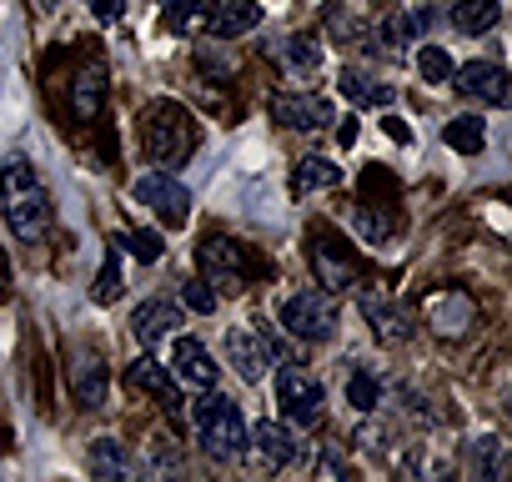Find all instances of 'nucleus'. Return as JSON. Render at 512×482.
<instances>
[{"instance_id": "nucleus-29", "label": "nucleus", "mask_w": 512, "mask_h": 482, "mask_svg": "<svg viewBox=\"0 0 512 482\" xmlns=\"http://www.w3.org/2000/svg\"><path fill=\"white\" fill-rule=\"evenodd\" d=\"M282 61H287L292 76H312V71L322 66V46H317L312 36H292V41L282 46Z\"/></svg>"}, {"instance_id": "nucleus-22", "label": "nucleus", "mask_w": 512, "mask_h": 482, "mask_svg": "<svg viewBox=\"0 0 512 482\" xmlns=\"http://www.w3.org/2000/svg\"><path fill=\"white\" fill-rule=\"evenodd\" d=\"M91 472H96V477H136V462L126 457V447H121L116 437H101V442L91 447Z\"/></svg>"}, {"instance_id": "nucleus-15", "label": "nucleus", "mask_w": 512, "mask_h": 482, "mask_svg": "<svg viewBox=\"0 0 512 482\" xmlns=\"http://www.w3.org/2000/svg\"><path fill=\"white\" fill-rule=\"evenodd\" d=\"M246 442L256 447V457H262L267 467H287L292 457H297V442H292V427L287 422H256L251 432H246Z\"/></svg>"}, {"instance_id": "nucleus-11", "label": "nucleus", "mask_w": 512, "mask_h": 482, "mask_svg": "<svg viewBox=\"0 0 512 482\" xmlns=\"http://www.w3.org/2000/svg\"><path fill=\"white\" fill-rule=\"evenodd\" d=\"M171 377H176V382H186L191 392H206V387H216L221 367L211 362V352H206L196 337H176V352H171Z\"/></svg>"}, {"instance_id": "nucleus-31", "label": "nucleus", "mask_w": 512, "mask_h": 482, "mask_svg": "<svg viewBox=\"0 0 512 482\" xmlns=\"http://www.w3.org/2000/svg\"><path fill=\"white\" fill-rule=\"evenodd\" d=\"M121 287H126V282H121V257H116V247H111V252H106V262H101V272H96L91 297L106 307V302H116V297H121Z\"/></svg>"}, {"instance_id": "nucleus-39", "label": "nucleus", "mask_w": 512, "mask_h": 482, "mask_svg": "<svg viewBox=\"0 0 512 482\" xmlns=\"http://www.w3.org/2000/svg\"><path fill=\"white\" fill-rule=\"evenodd\" d=\"M382 131H387L397 146H412V131L402 126V116H382Z\"/></svg>"}, {"instance_id": "nucleus-25", "label": "nucleus", "mask_w": 512, "mask_h": 482, "mask_svg": "<svg viewBox=\"0 0 512 482\" xmlns=\"http://www.w3.org/2000/svg\"><path fill=\"white\" fill-rule=\"evenodd\" d=\"M327 186H342V171L327 156H302L297 161V191H327Z\"/></svg>"}, {"instance_id": "nucleus-2", "label": "nucleus", "mask_w": 512, "mask_h": 482, "mask_svg": "<svg viewBox=\"0 0 512 482\" xmlns=\"http://www.w3.org/2000/svg\"><path fill=\"white\" fill-rule=\"evenodd\" d=\"M196 141H201V131H196V116L181 106V101H151L146 111H141V146H146V156L151 161H161V166H186V156L196 151Z\"/></svg>"}, {"instance_id": "nucleus-10", "label": "nucleus", "mask_w": 512, "mask_h": 482, "mask_svg": "<svg viewBox=\"0 0 512 482\" xmlns=\"http://www.w3.org/2000/svg\"><path fill=\"white\" fill-rule=\"evenodd\" d=\"M267 111H272V121H282V126H292V131H322V126H332V106H327L322 96L277 91V96L267 101Z\"/></svg>"}, {"instance_id": "nucleus-40", "label": "nucleus", "mask_w": 512, "mask_h": 482, "mask_svg": "<svg viewBox=\"0 0 512 482\" xmlns=\"http://www.w3.org/2000/svg\"><path fill=\"white\" fill-rule=\"evenodd\" d=\"M337 141H342V146H352V141H357V121H347V126L337 131Z\"/></svg>"}, {"instance_id": "nucleus-13", "label": "nucleus", "mask_w": 512, "mask_h": 482, "mask_svg": "<svg viewBox=\"0 0 512 482\" xmlns=\"http://www.w3.org/2000/svg\"><path fill=\"white\" fill-rule=\"evenodd\" d=\"M427 317H432V327H437L442 337H462L467 322L477 317V307H472L467 292L447 287V292H432V297H427Z\"/></svg>"}, {"instance_id": "nucleus-19", "label": "nucleus", "mask_w": 512, "mask_h": 482, "mask_svg": "<svg viewBox=\"0 0 512 482\" xmlns=\"http://www.w3.org/2000/svg\"><path fill=\"white\" fill-rule=\"evenodd\" d=\"M101 101H106V71L91 61V66L71 81V111H76L81 121H96V116H101Z\"/></svg>"}, {"instance_id": "nucleus-9", "label": "nucleus", "mask_w": 512, "mask_h": 482, "mask_svg": "<svg viewBox=\"0 0 512 482\" xmlns=\"http://www.w3.org/2000/svg\"><path fill=\"white\" fill-rule=\"evenodd\" d=\"M312 272H317L322 292H332V297L352 287V252L342 247L332 231H317L312 236Z\"/></svg>"}, {"instance_id": "nucleus-37", "label": "nucleus", "mask_w": 512, "mask_h": 482, "mask_svg": "<svg viewBox=\"0 0 512 482\" xmlns=\"http://www.w3.org/2000/svg\"><path fill=\"white\" fill-rule=\"evenodd\" d=\"M86 6H91V16H96V21H106V26L126 16V0H86Z\"/></svg>"}, {"instance_id": "nucleus-21", "label": "nucleus", "mask_w": 512, "mask_h": 482, "mask_svg": "<svg viewBox=\"0 0 512 482\" xmlns=\"http://www.w3.org/2000/svg\"><path fill=\"white\" fill-rule=\"evenodd\" d=\"M206 11H211V0H166V31L171 36H196L206 31Z\"/></svg>"}, {"instance_id": "nucleus-14", "label": "nucleus", "mask_w": 512, "mask_h": 482, "mask_svg": "<svg viewBox=\"0 0 512 482\" xmlns=\"http://www.w3.org/2000/svg\"><path fill=\"white\" fill-rule=\"evenodd\" d=\"M126 377H131V387H136V392L156 397L166 412H176V407H181V382H176V377H171V372H166L156 357H141V362H131V372H126Z\"/></svg>"}, {"instance_id": "nucleus-27", "label": "nucleus", "mask_w": 512, "mask_h": 482, "mask_svg": "<svg viewBox=\"0 0 512 482\" xmlns=\"http://www.w3.org/2000/svg\"><path fill=\"white\" fill-rule=\"evenodd\" d=\"M337 86H342V96H347L352 106H387V96H392L387 86H377V81L362 76V71H342Z\"/></svg>"}, {"instance_id": "nucleus-1", "label": "nucleus", "mask_w": 512, "mask_h": 482, "mask_svg": "<svg viewBox=\"0 0 512 482\" xmlns=\"http://www.w3.org/2000/svg\"><path fill=\"white\" fill-rule=\"evenodd\" d=\"M0 206H6V221L26 247L51 231V191L21 156H11L0 166Z\"/></svg>"}, {"instance_id": "nucleus-36", "label": "nucleus", "mask_w": 512, "mask_h": 482, "mask_svg": "<svg viewBox=\"0 0 512 482\" xmlns=\"http://www.w3.org/2000/svg\"><path fill=\"white\" fill-rule=\"evenodd\" d=\"M262 357H272V362H297V352L277 337V327H272V322H262Z\"/></svg>"}, {"instance_id": "nucleus-20", "label": "nucleus", "mask_w": 512, "mask_h": 482, "mask_svg": "<svg viewBox=\"0 0 512 482\" xmlns=\"http://www.w3.org/2000/svg\"><path fill=\"white\" fill-rule=\"evenodd\" d=\"M497 21H502L497 0H457V6H452V26H457L462 36H482V31H492Z\"/></svg>"}, {"instance_id": "nucleus-34", "label": "nucleus", "mask_w": 512, "mask_h": 482, "mask_svg": "<svg viewBox=\"0 0 512 482\" xmlns=\"http://www.w3.org/2000/svg\"><path fill=\"white\" fill-rule=\"evenodd\" d=\"M181 302L191 307V312H216V292H211V282L206 277H191V282H181Z\"/></svg>"}, {"instance_id": "nucleus-18", "label": "nucleus", "mask_w": 512, "mask_h": 482, "mask_svg": "<svg viewBox=\"0 0 512 482\" xmlns=\"http://www.w3.org/2000/svg\"><path fill=\"white\" fill-rule=\"evenodd\" d=\"M181 327V312L171 307V302H161V297H151V302H141L136 307V317H131V332H136V342H146V347H156L161 337H171Z\"/></svg>"}, {"instance_id": "nucleus-41", "label": "nucleus", "mask_w": 512, "mask_h": 482, "mask_svg": "<svg viewBox=\"0 0 512 482\" xmlns=\"http://www.w3.org/2000/svg\"><path fill=\"white\" fill-rule=\"evenodd\" d=\"M6 282H11V262H6V252H0V292H6Z\"/></svg>"}, {"instance_id": "nucleus-30", "label": "nucleus", "mask_w": 512, "mask_h": 482, "mask_svg": "<svg viewBox=\"0 0 512 482\" xmlns=\"http://www.w3.org/2000/svg\"><path fill=\"white\" fill-rule=\"evenodd\" d=\"M111 247H116V252H131V257H141V262H156V257L166 252V241H161L156 231H116Z\"/></svg>"}, {"instance_id": "nucleus-24", "label": "nucleus", "mask_w": 512, "mask_h": 482, "mask_svg": "<svg viewBox=\"0 0 512 482\" xmlns=\"http://www.w3.org/2000/svg\"><path fill=\"white\" fill-rule=\"evenodd\" d=\"M447 146H452L457 156H477V151L487 146L482 116H457V121H447Z\"/></svg>"}, {"instance_id": "nucleus-28", "label": "nucleus", "mask_w": 512, "mask_h": 482, "mask_svg": "<svg viewBox=\"0 0 512 482\" xmlns=\"http://www.w3.org/2000/svg\"><path fill=\"white\" fill-rule=\"evenodd\" d=\"M347 402H352L357 412H377V402H382V382H377L372 367H352V377H347Z\"/></svg>"}, {"instance_id": "nucleus-3", "label": "nucleus", "mask_w": 512, "mask_h": 482, "mask_svg": "<svg viewBox=\"0 0 512 482\" xmlns=\"http://www.w3.org/2000/svg\"><path fill=\"white\" fill-rule=\"evenodd\" d=\"M191 427H196L201 452H206V457H216V462H231V457H241V447H246L241 407H236L231 397H216L211 387H206V392H201V402L191 407Z\"/></svg>"}, {"instance_id": "nucleus-5", "label": "nucleus", "mask_w": 512, "mask_h": 482, "mask_svg": "<svg viewBox=\"0 0 512 482\" xmlns=\"http://www.w3.org/2000/svg\"><path fill=\"white\" fill-rule=\"evenodd\" d=\"M322 397H327V392H322V382H317L312 372L282 362V372H277V402H282L287 422H297V427L322 422Z\"/></svg>"}, {"instance_id": "nucleus-23", "label": "nucleus", "mask_w": 512, "mask_h": 482, "mask_svg": "<svg viewBox=\"0 0 512 482\" xmlns=\"http://www.w3.org/2000/svg\"><path fill=\"white\" fill-rule=\"evenodd\" d=\"M226 357H231V367L246 377V382H262V347H256L246 332H226Z\"/></svg>"}, {"instance_id": "nucleus-38", "label": "nucleus", "mask_w": 512, "mask_h": 482, "mask_svg": "<svg viewBox=\"0 0 512 482\" xmlns=\"http://www.w3.org/2000/svg\"><path fill=\"white\" fill-rule=\"evenodd\" d=\"M327 26H332L342 41H352V36H357V21H347V11H342V6H332V11H327Z\"/></svg>"}, {"instance_id": "nucleus-4", "label": "nucleus", "mask_w": 512, "mask_h": 482, "mask_svg": "<svg viewBox=\"0 0 512 482\" xmlns=\"http://www.w3.org/2000/svg\"><path fill=\"white\" fill-rule=\"evenodd\" d=\"M277 322L297 337V342H327L332 332H337V302H332V292H292L287 302H282V312H277Z\"/></svg>"}, {"instance_id": "nucleus-16", "label": "nucleus", "mask_w": 512, "mask_h": 482, "mask_svg": "<svg viewBox=\"0 0 512 482\" xmlns=\"http://www.w3.org/2000/svg\"><path fill=\"white\" fill-rule=\"evenodd\" d=\"M362 317L372 322V332H377L382 342H407V337H412V317H407L397 302L377 297V292H362Z\"/></svg>"}, {"instance_id": "nucleus-6", "label": "nucleus", "mask_w": 512, "mask_h": 482, "mask_svg": "<svg viewBox=\"0 0 512 482\" xmlns=\"http://www.w3.org/2000/svg\"><path fill=\"white\" fill-rule=\"evenodd\" d=\"M196 267H201V277L216 282L221 292H241V287H246V272H251L246 252L236 247V241H226V236H206V241H201V247H196Z\"/></svg>"}, {"instance_id": "nucleus-35", "label": "nucleus", "mask_w": 512, "mask_h": 482, "mask_svg": "<svg viewBox=\"0 0 512 482\" xmlns=\"http://www.w3.org/2000/svg\"><path fill=\"white\" fill-rule=\"evenodd\" d=\"M472 452H477V462H472L477 477H497V472H502V442H497V437L472 442Z\"/></svg>"}, {"instance_id": "nucleus-7", "label": "nucleus", "mask_w": 512, "mask_h": 482, "mask_svg": "<svg viewBox=\"0 0 512 482\" xmlns=\"http://www.w3.org/2000/svg\"><path fill=\"white\" fill-rule=\"evenodd\" d=\"M131 196H136L141 206H151L166 226H181V221L191 216V191H186L181 181H171L166 171H146V176H136Z\"/></svg>"}, {"instance_id": "nucleus-33", "label": "nucleus", "mask_w": 512, "mask_h": 482, "mask_svg": "<svg viewBox=\"0 0 512 482\" xmlns=\"http://www.w3.org/2000/svg\"><path fill=\"white\" fill-rule=\"evenodd\" d=\"M417 71H422V81H447L452 76V56L442 51V46H427V51H417Z\"/></svg>"}, {"instance_id": "nucleus-32", "label": "nucleus", "mask_w": 512, "mask_h": 482, "mask_svg": "<svg viewBox=\"0 0 512 482\" xmlns=\"http://www.w3.org/2000/svg\"><path fill=\"white\" fill-rule=\"evenodd\" d=\"M352 226L372 241V247H382V241L392 236V216H377L372 206H357V216H352Z\"/></svg>"}, {"instance_id": "nucleus-8", "label": "nucleus", "mask_w": 512, "mask_h": 482, "mask_svg": "<svg viewBox=\"0 0 512 482\" xmlns=\"http://www.w3.org/2000/svg\"><path fill=\"white\" fill-rule=\"evenodd\" d=\"M462 96H472V101H482V106H507V71L502 66H492V61H467V66H452V76H447Z\"/></svg>"}, {"instance_id": "nucleus-26", "label": "nucleus", "mask_w": 512, "mask_h": 482, "mask_svg": "<svg viewBox=\"0 0 512 482\" xmlns=\"http://www.w3.org/2000/svg\"><path fill=\"white\" fill-rule=\"evenodd\" d=\"M422 31H427V21H422V16H407V11H392V16L382 21V41H387V51H407Z\"/></svg>"}, {"instance_id": "nucleus-17", "label": "nucleus", "mask_w": 512, "mask_h": 482, "mask_svg": "<svg viewBox=\"0 0 512 482\" xmlns=\"http://www.w3.org/2000/svg\"><path fill=\"white\" fill-rule=\"evenodd\" d=\"M66 372H71V397H76L81 407H101V402H106V362H101V357L76 352Z\"/></svg>"}, {"instance_id": "nucleus-12", "label": "nucleus", "mask_w": 512, "mask_h": 482, "mask_svg": "<svg viewBox=\"0 0 512 482\" xmlns=\"http://www.w3.org/2000/svg\"><path fill=\"white\" fill-rule=\"evenodd\" d=\"M256 26H262V6L256 0H211V11H206V31L221 41H236Z\"/></svg>"}]
</instances>
